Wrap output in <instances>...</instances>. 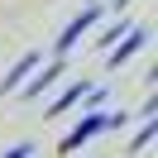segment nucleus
<instances>
[{
  "instance_id": "1",
  "label": "nucleus",
  "mask_w": 158,
  "mask_h": 158,
  "mask_svg": "<svg viewBox=\"0 0 158 158\" xmlns=\"http://www.w3.org/2000/svg\"><path fill=\"white\" fill-rule=\"evenodd\" d=\"M101 15H106V5H81V15H72V19H67V29L53 39V53H58V58H67V53L77 48V43L86 39L91 29H96V24H101Z\"/></svg>"
},
{
  "instance_id": "2",
  "label": "nucleus",
  "mask_w": 158,
  "mask_h": 158,
  "mask_svg": "<svg viewBox=\"0 0 158 158\" xmlns=\"http://www.w3.org/2000/svg\"><path fill=\"white\" fill-rule=\"evenodd\" d=\"M62 77H67V58H58V53H53V62L34 67V72H29V81H24V86L15 91V96H24V101H39V96H48V91L58 86Z\"/></svg>"
},
{
  "instance_id": "3",
  "label": "nucleus",
  "mask_w": 158,
  "mask_h": 158,
  "mask_svg": "<svg viewBox=\"0 0 158 158\" xmlns=\"http://www.w3.org/2000/svg\"><path fill=\"white\" fill-rule=\"evenodd\" d=\"M96 134H106V106H101V110H81V120L67 129V134H62V144H58V148H62V153H77V148H81V144H91Z\"/></svg>"
},
{
  "instance_id": "4",
  "label": "nucleus",
  "mask_w": 158,
  "mask_h": 158,
  "mask_svg": "<svg viewBox=\"0 0 158 158\" xmlns=\"http://www.w3.org/2000/svg\"><path fill=\"white\" fill-rule=\"evenodd\" d=\"M148 39H153V29H148V24H134V29H129L125 39H120L115 48L106 53V62H110V67H125V62H134L139 53L148 48Z\"/></svg>"
},
{
  "instance_id": "5",
  "label": "nucleus",
  "mask_w": 158,
  "mask_h": 158,
  "mask_svg": "<svg viewBox=\"0 0 158 158\" xmlns=\"http://www.w3.org/2000/svg\"><path fill=\"white\" fill-rule=\"evenodd\" d=\"M39 62H43V53H39V48H24L19 58L10 62V72H5V77H0V96H15V91H19L24 81H29V72L39 67Z\"/></svg>"
},
{
  "instance_id": "6",
  "label": "nucleus",
  "mask_w": 158,
  "mask_h": 158,
  "mask_svg": "<svg viewBox=\"0 0 158 158\" xmlns=\"http://www.w3.org/2000/svg\"><path fill=\"white\" fill-rule=\"evenodd\" d=\"M86 86H91L86 77H77V81H67V86H62L58 96L48 101V115H62V110H72V106H81V96H86Z\"/></svg>"
},
{
  "instance_id": "7",
  "label": "nucleus",
  "mask_w": 158,
  "mask_h": 158,
  "mask_svg": "<svg viewBox=\"0 0 158 158\" xmlns=\"http://www.w3.org/2000/svg\"><path fill=\"white\" fill-rule=\"evenodd\" d=\"M129 29H134V19H129V15H120L115 24H106V29H101V39H96V48H101V53H110V48H115V43H120V39H125V34H129Z\"/></svg>"
},
{
  "instance_id": "8",
  "label": "nucleus",
  "mask_w": 158,
  "mask_h": 158,
  "mask_svg": "<svg viewBox=\"0 0 158 158\" xmlns=\"http://www.w3.org/2000/svg\"><path fill=\"white\" fill-rule=\"evenodd\" d=\"M153 134H158V115H148L144 125L134 129V139H129V158H139V153H144V148H148V139H153Z\"/></svg>"
},
{
  "instance_id": "9",
  "label": "nucleus",
  "mask_w": 158,
  "mask_h": 158,
  "mask_svg": "<svg viewBox=\"0 0 158 158\" xmlns=\"http://www.w3.org/2000/svg\"><path fill=\"white\" fill-rule=\"evenodd\" d=\"M39 153V144H29V139H24V144H15V148H5V153L0 158H34Z\"/></svg>"
},
{
  "instance_id": "10",
  "label": "nucleus",
  "mask_w": 158,
  "mask_h": 158,
  "mask_svg": "<svg viewBox=\"0 0 158 158\" xmlns=\"http://www.w3.org/2000/svg\"><path fill=\"white\" fill-rule=\"evenodd\" d=\"M129 5H134V0H110V10H115V15H120V10H129Z\"/></svg>"
},
{
  "instance_id": "11",
  "label": "nucleus",
  "mask_w": 158,
  "mask_h": 158,
  "mask_svg": "<svg viewBox=\"0 0 158 158\" xmlns=\"http://www.w3.org/2000/svg\"><path fill=\"white\" fill-rule=\"evenodd\" d=\"M86 5H106V0H86Z\"/></svg>"
}]
</instances>
